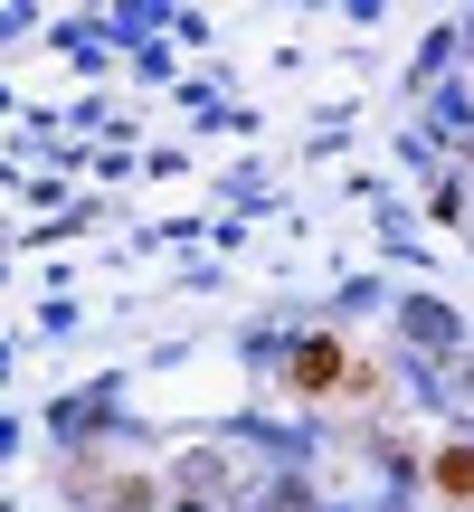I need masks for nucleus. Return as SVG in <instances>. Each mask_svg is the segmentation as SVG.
Returning a JSON list of instances; mask_svg holds the SVG:
<instances>
[{"mask_svg":"<svg viewBox=\"0 0 474 512\" xmlns=\"http://www.w3.org/2000/svg\"><path fill=\"white\" fill-rule=\"evenodd\" d=\"M76 503H86V512H162L152 475H86V484H76Z\"/></svg>","mask_w":474,"mask_h":512,"instance_id":"obj_2","label":"nucleus"},{"mask_svg":"<svg viewBox=\"0 0 474 512\" xmlns=\"http://www.w3.org/2000/svg\"><path fill=\"white\" fill-rule=\"evenodd\" d=\"M181 484H190V494H219L228 465H219V456H190V465H181Z\"/></svg>","mask_w":474,"mask_h":512,"instance_id":"obj_4","label":"nucleus"},{"mask_svg":"<svg viewBox=\"0 0 474 512\" xmlns=\"http://www.w3.org/2000/svg\"><path fill=\"white\" fill-rule=\"evenodd\" d=\"M437 494L446 503H474V446H446V456H437Z\"/></svg>","mask_w":474,"mask_h":512,"instance_id":"obj_3","label":"nucleus"},{"mask_svg":"<svg viewBox=\"0 0 474 512\" xmlns=\"http://www.w3.org/2000/svg\"><path fill=\"white\" fill-rule=\"evenodd\" d=\"M285 380L294 389H370V370H351V351L332 342V332H304V342L285 351Z\"/></svg>","mask_w":474,"mask_h":512,"instance_id":"obj_1","label":"nucleus"}]
</instances>
